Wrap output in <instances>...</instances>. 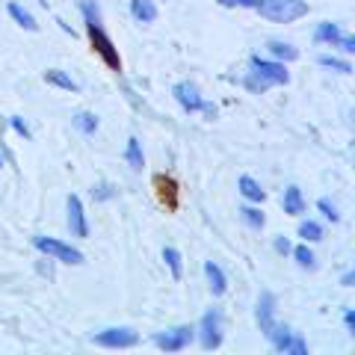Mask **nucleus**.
<instances>
[{
	"instance_id": "f257e3e1",
	"label": "nucleus",
	"mask_w": 355,
	"mask_h": 355,
	"mask_svg": "<svg viewBox=\"0 0 355 355\" xmlns=\"http://www.w3.org/2000/svg\"><path fill=\"white\" fill-rule=\"evenodd\" d=\"M254 9L272 24H291V21L308 15V0H261Z\"/></svg>"
},
{
	"instance_id": "f03ea898",
	"label": "nucleus",
	"mask_w": 355,
	"mask_h": 355,
	"mask_svg": "<svg viewBox=\"0 0 355 355\" xmlns=\"http://www.w3.org/2000/svg\"><path fill=\"white\" fill-rule=\"evenodd\" d=\"M33 246H36L42 254H48V258L60 261V263H71V266H80V263H83V252H80V249H74L71 243L57 240V237L36 234V237H33Z\"/></svg>"
},
{
	"instance_id": "7ed1b4c3",
	"label": "nucleus",
	"mask_w": 355,
	"mask_h": 355,
	"mask_svg": "<svg viewBox=\"0 0 355 355\" xmlns=\"http://www.w3.org/2000/svg\"><path fill=\"white\" fill-rule=\"evenodd\" d=\"M86 33H89V42H92V51L98 57L104 60L107 69L113 71H121V57H119V48L113 44V39L104 33L101 24H95V21H86Z\"/></svg>"
},
{
	"instance_id": "20e7f679",
	"label": "nucleus",
	"mask_w": 355,
	"mask_h": 355,
	"mask_svg": "<svg viewBox=\"0 0 355 355\" xmlns=\"http://www.w3.org/2000/svg\"><path fill=\"white\" fill-rule=\"evenodd\" d=\"M92 343L98 347H107V349H130L139 343V335L128 326H113V329H101L92 335Z\"/></svg>"
},
{
	"instance_id": "39448f33",
	"label": "nucleus",
	"mask_w": 355,
	"mask_h": 355,
	"mask_svg": "<svg viewBox=\"0 0 355 355\" xmlns=\"http://www.w3.org/2000/svg\"><path fill=\"white\" fill-rule=\"evenodd\" d=\"M249 65H252V74L258 77L261 83H266V86H284V83H291V74H287L284 62H279V60L252 57Z\"/></svg>"
},
{
	"instance_id": "423d86ee",
	"label": "nucleus",
	"mask_w": 355,
	"mask_h": 355,
	"mask_svg": "<svg viewBox=\"0 0 355 355\" xmlns=\"http://www.w3.org/2000/svg\"><path fill=\"white\" fill-rule=\"evenodd\" d=\"M196 335H198L202 349H219V343H222V314H219L216 308H210L207 314L202 317V323H198Z\"/></svg>"
},
{
	"instance_id": "0eeeda50",
	"label": "nucleus",
	"mask_w": 355,
	"mask_h": 355,
	"mask_svg": "<svg viewBox=\"0 0 355 355\" xmlns=\"http://www.w3.org/2000/svg\"><path fill=\"white\" fill-rule=\"evenodd\" d=\"M196 338V326H178V329H169V331H157L154 335V343L166 352H181L193 343Z\"/></svg>"
},
{
	"instance_id": "6e6552de",
	"label": "nucleus",
	"mask_w": 355,
	"mask_h": 355,
	"mask_svg": "<svg viewBox=\"0 0 355 355\" xmlns=\"http://www.w3.org/2000/svg\"><path fill=\"white\" fill-rule=\"evenodd\" d=\"M65 210H69V231L71 237H89V222H86V210H83V202L77 196H69V202H65Z\"/></svg>"
},
{
	"instance_id": "1a4fd4ad",
	"label": "nucleus",
	"mask_w": 355,
	"mask_h": 355,
	"mask_svg": "<svg viewBox=\"0 0 355 355\" xmlns=\"http://www.w3.org/2000/svg\"><path fill=\"white\" fill-rule=\"evenodd\" d=\"M172 95H175V101L187 110V113H198V110H202L205 98H202V92H198V86L190 83V80L175 83V86H172Z\"/></svg>"
},
{
	"instance_id": "9d476101",
	"label": "nucleus",
	"mask_w": 355,
	"mask_h": 355,
	"mask_svg": "<svg viewBox=\"0 0 355 355\" xmlns=\"http://www.w3.org/2000/svg\"><path fill=\"white\" fill-rule=\"evenodd\" d=\"M254 320H258L263 335H270L272 326H275V296L272 293H261L258 308H254Z\"/></svg>"
},
{
	"instance_id": "9b49d317",
	"label": "nucleus",
	"mask_w": 355,
	"mask_h": 355,
	"mask_svg": "<svg viewBox=\"0 0 355 355\" xmlns=\"http://www.w3.org/2000/svg\"><path fill=\"white\" fill-rule=\"evenodd\" d=\"M205 279H207L210 293H214V296H222V293L228 291V279H225V272H222L219 263H214V261L205 263Z\"/></svg>"
},
{
	"instance_id": "f8f14e48",
	"label": "nucleus",
	"mask_w": 355,
	"mask_h": 355,
	"mask_svg": "<svg viewBox=\"0 0 355 355\" xmlns=\"http://www.w3.org/2000/svg\"><path fill=\"white\" fill-rule=\"evenodd\" d=\"M154 187H157V196H160V202L175 210L178 207V184L172 181V178H166V175H157L154 178Z\"/></svg>"
},
{
	"instance_id": "ddd939ff",
	"label": "nucleus",
	"mask_w": 355,
	"mask_h": 355,
	"mask_svg": "<svg viewBox=\"0 0 355 355\" xmlns=\"http://www.w3.org/2000/svg\"><path fill=\"white\" fill-rule=\"evenodd\" d=\"M282 207L287 216H299L305 214V198H302V190L299 187H287L284 190V198H282Z\"/></svg>"
},
{
	"instance_id": "4468645a",
	"label": "nucleus",
	"mask_w": 355,
	"mask_h": 355,
	"mask_svg": "<svg viewBox=\"0 0 355 355\" xmlns=\"http://www.w3.org/2000/svg\"><path fill=\"white\" fill-rule=\"evenodd\" d=\"M237 187H240V196H243V198H249V202H254V205H261L263 198H266V190H263L258 181H254L252 175H243L240 181H237Z\"/></svg>"
},
{
	"instance_id": "2eb2a0df",
	"label": "nucleus",
	"mask_w": 355,
	"mask_h": 355,
	"mask_svg": "<svg viewBox=\"0 0 355 355\" xmlns=\"http://www.w3.org/2000/svg\"><path fill=\"white\" fill-rule=\"evenodd\" d=\"M130 15L139 24H151V21H157V6H154V0H130Z\"/></svg>"
},
{
	"instance_id": "dca6fc26",
	"label": "nucleus",
	"mask_w": 355,
	"mask_h": 355,
	"mask_svg": "<svg viewBox=\"0 0 355 355\" xmlns=\"http://www.w3.org/2000/svg\"><path fill=\"white\" fill-rule=\"evenodd\" d=\"M266 51H270V57H272V60H279V62H293V60H299V51L293 48V44L279 42V39L266 42Z\"/></svg>"
},
{
	"instance_id": "f3484780",
	"label": "nucleus",
	"mask_w": 355,
	"mask_h": 355,
	"mask_svg": "<svg viewBox=\"0 0 355 355\" xmlns=\"http://www.w3.org/2000/svg\"><path fill=\"white\" fill-rule=\"evenodd\" d=\"M125 160L133 172H142V166H146V154H142V142L137 137H130L128 139V146H125Z\"/></svg>"
},
{
	"instance_id": "a211bd4d",
	"label": "nucleus",
	"mask_w": 355,
	"mask_h": 355,
	"mask_svg": "<svg viewBox=\"0 0 355 355\" xmlns=\"http://www.w3.org/2000/svg\"><path fill=\"white\" fill-rule=\"evenodd\" d=\"M6 12H9V18H12L18 27H24V30H30V33H36V30H39L36 18H33L21 3H9V6H6Z\"/></svg>"
},
{
	"instance_id": "6ab92c4d",
	"label": "nucleus",
	"mask_w": 355,
	"mask_h": 355,
	"mask_svg": "<svg viewBox=\"0 0 355 355\" xmlns=\"http://www.w3.org/2000/svg\"><path fill=\"white\" fill-rule=\"evenodd\" d=\"M338 39H340V27H338V24H331V21H320L317 30H314V42H320V44H331V48H335Z\"/></svg>"
},
{
	"instance_id": "aec40b11",
	"label": "nucleus",
	"mask_w": 355,
	"mask_h": 355,
	"mask_svg": "<svg viewBox=\"0 0 355 355\" xmlns=\"http://www.w3.org/2000/svg\"><path fill=\"white\" fill-rule=\"evenodd\" d=\"M44 83H51L57 89H65V92H77V83L62 69H48V71H44Z\"/></svg>"
},
{
	"instance_id": "412c9836",
	"label": "nucleus",
	"mask_w": 355,
	"mask_h": 355,
	"mask_svg": "<svg viewBox=\"0 0 355 355\" xmlns=\"http://www.w3.org/2000/svg\"><path fill=\"white\" fill-rule=\"evenodd\" d=\"M163 261H166V266H169L172 279L181 282V275H184V258H181V252L172 249V246H166V249H163Z\"/></svg>"
},
{
	"instance_id": "4be33fe9",
	"label": "nucleus",
	"mask_w": 355,
	"mask_h": 355,
	"mask_svg": "<svg viewBox=\"0 0 355 355\" xmlns=\"http://www.w3.org/2000/svg\"><path fill=\"white\" fill-rule=\"evenodd\" d=\"M71 125L80 130V133H86V137H92V133L98 130V116H95V113H86V110H80V113H74V116H71Z\"/></svg>"
},
{
	"instance_id": "5701e85b",
	"label": "nucleus",
	"mask_w": 355,
	"mask_h": 355,
	"mask_svg": "<svg viewBox=\"0 0 355 355\" xmlns=\"http://www.w3.org/2000/svg\"><path fill=\"white\" fill-rule=\"evenodd\" d=\"M299 237H302L305 243H317V240H323V225H317L314 219L299 222Z\"/></svg>"
},
{
	"instance_id": "b1692460",
	"label": "nucleus",
	"mask_w": 355,
	"mask_h": 355,
	"mask_svg": "<svg viewBox=\"0 0 355 355\" xmlns=\"http://www.w3.org/2000/svg\"><path fill=\"white\" fill-rule=\"evenodd\" d=\"M240 216H243V222H246V225H252V228H263V225H266V216H263L261 207L246 205V207H240Z\"/></svg>"
},
{
	"instance_id": "393cba45",
	"label": "nucleus",
	"mask_w": 355,
	"mask_h": 355,
	"mask_svg": "<svg viewBox=\"0 0 355 355\" xmlns=\"http://www.w3.org/2000/svg\"><path fill=\"white\" fill-rule=\"evenodd\" d=\"M323 69H331V71H340V74H352V65L347 60H340V57H331V53H323V57L317 60Z\"/></svg>"
},
{
	"instance_id": "a878e982",
	"label": "nucleus",
	"mask_w": 355,
	"mask_h": 355,
	"mask_svg": "<svg viewBox=\"0 0 355 355\" xmlns=\"http://www.w3.org/2000/svg\"><path fill=\"white\" fill-rule=\"evenodd\" d=\"M291 252H293V258H296V263L302 266V270H311V266H314V252L308 249V243H302V246H296Z\"/></svg>"
},
{
	"instance_id": "bb28decb",
	"label": "nucleus",
	"mask_w": 355,
	"mask_h": 355,
	"mask_svg": "<svg viewBox=\"0 0 355 355\" xmlns=\"http://www.w3.org/2000/svg\"><path fill=\"white\" fill-rule=\"evenodd\" d=\"M80 12H83V21H95V24H101V9H98L95 0H80Z\"/></svg>"
},
{
	"instance_id": "cd10ccee",
	"label": "nucleus",
	"mask_w": 355,
	"mask_h": 355,
	"mask_svg": "<svg viewBox=\"0 0 355 355\" xmlns=\"http://www.w3.org/2000/svg\"><path fill=\"white\" fill-rule=\"evenodd\" d=\"M287 352H293V355H308V343L299 338V335H291V340H287V347H284V355Z\"/></svg>"
},
{
	"instance_id": "c85d7f7f",
	"label": "nucleus",
	"mask_w": 355,
	"mask_h": 355,
	"mask_svg": "<svg viewBox=\"0 0 355 355\" xmlns=\"http://www.w3.org/2000/svg\"><path fill=\"white\" fill-rule=\"evenodd\" d=\"M317 210H320V214H323L329 222H338L340 219V214H338V207L335 205H331L329 202V198H320V202H317Z\"/></svg>"
},
{
	"instance_id": "c756f323",
	"label": "nucleus",
	"mask_w": 355,
	"mask_h": 355,
	"mask_svg": "<svg viewBox=\"0 0 355 355\" xmlns=\"http://www.w3.org/2000/svg\"><path fill=\"white\" fill-rule=\"evenodd\" d=\"M9 125H12V130L18 133V137H24V139H30V128H27V121L21 119V116H12L9 119Z\"/></svg>"
},
{
	"instance_id": "7c9ffc66",
	"label": "nucleus",
	"mask_w": 355,
	"mask_h": 355,
	"mask_svg": "<svg viewBox=\"0 0 355 355\" xmlns=\"http://www.w3.org/2000/svg\"><path fill=\"white\" fill-rule=\"evenodd\" d=\"M335 48H340V51L349 57V53H355V36H347V33H340V39H338Z\"/></svg>"
},
{
	"instance_id": "2f4dec72",
	"label": "nucleus",
	"mask_w": 355,
	"mask_h": 355,
	"mask_svg": "<svg viewBox=\"0 0 355 355\" xmlns=\"http://www.w3.org/2000/svg\"><path fill=\"white\" fill-rule=\"evenodd\" d=\"M246 86L252 89V92H258V95H261V92H266V89H270L266 83H261V80H258V77H254L252 71H249V77H246Z\"/></svg>"
},
{
	"instance_id": "473e14b6",
	"label": "nucleus",
	"mask_w": 355,
	"mask_h": 355,
	"mask_svg": "<svg viewBox=\"0 0 355 355\" xmlns=\"http://www.w3.org/2000/svg\"><path fill=\"white\" fill-rule=\"evenodd\" d=\"M92 196L98 198V202H101V198H110V196H113V187H110V184H101V187H95V190H92Z\"/></svg>"
},
{
	"instance_id": "72a5a7b5",
	"label": "nucleus",
	"mask_w": 355,
	"mask_h": 355,
	"mask_svg": "<svg viewBox=\"0 0 355 355\" xmlns=\"http://www.w3.org/2000/svg\"><path fill=\"white\" fill-rule=\"evenodd\" d=\"M275 252H279V254H291V240H287V237H275Z\"/></svg>"
},
{
	"instance_id": "f704fd0d",
	"label": "nucleus",
	"mask_w": 355,
	"mask_h": 355,
	"mask_svg": "<svg viewBox=\"0 0 355 355\" xmlns=\"http://www.w3.org/2000/svg\"><path fill=\"white\" fill-rule=\"evenodd\" d=\"M202 113H205L207 119H216V107H214V104H207V101H202Z\"/></svg>"
},
{
	"instance_id": "c9c22d12",
	"label": "nucleus",
	"mask_w": 355,
	"mask_h": 355,
	"mask_svg": "<svg viewBox=\"0 0 355 355\" xmlns=\"http://www.w3.org/2000/svg\"><path fill=\"white\" fill-rule=\"evenodd\" d=\"M343 323H347L349 331H355V311H347V314H343Z\"/></svg>"
},
{
	"instance_id": "e433bc0d",
	"label": "nucleus",
	"mask_w": 355,
	"mask_h": 355,
	"mask_svg": "<svg viewBox=\"0 0 355 355\" xmlns=\"http://www.w3.org/2000/svg\"><path fill=\"white\" fill-rule=\"evenodd\" d=\"M258 3H261V0H237V6H243V9H254Z\"/></svg>"
},
{
	"instance_id": "4c0bfd02",
	"label": "nucleus",
	"mask_w": 355,
	"mask_h": 355,
	"mask_svg": "<svg viewBox=\"0 0 355 355\" xmlns=\"http://www.w3.org/2000/svg\"><path fill=\"white\" fill-rule=\"evenodd\" d=\"M352 282H355V272H343L340 284H343V287H352Z\"/></svg>"
},
{
	"instance_id": "58836bf2",
	"label": "nucleus",
	"mask_w": 355,
	"mask_h": 355,
	"mask_svg": "<svg viewBox=\"0 0 355 355\" xmlns=\"http://www.w3.org/2000/svg\"><path fill=\"white\" fill-rule=\"evenodd\" d=\"M219 6H225V9H231V6H237V0H216Z\"/></svg>"
},
{
	"instance_id": "ea45409f",
	"label": "nucleus",
	"mask_w": 355,
	"mask_h": 355,
	"mask_svg": "<svg viewBox=\"0 0 355 355\" xmlns=\"http://www.w3.org/2000/svg\"><path fill=\"white\" fill-rule=\"evenodd\" d=\"M0 166H3V160H0Z\"/></svg>"
}]
</instances>
